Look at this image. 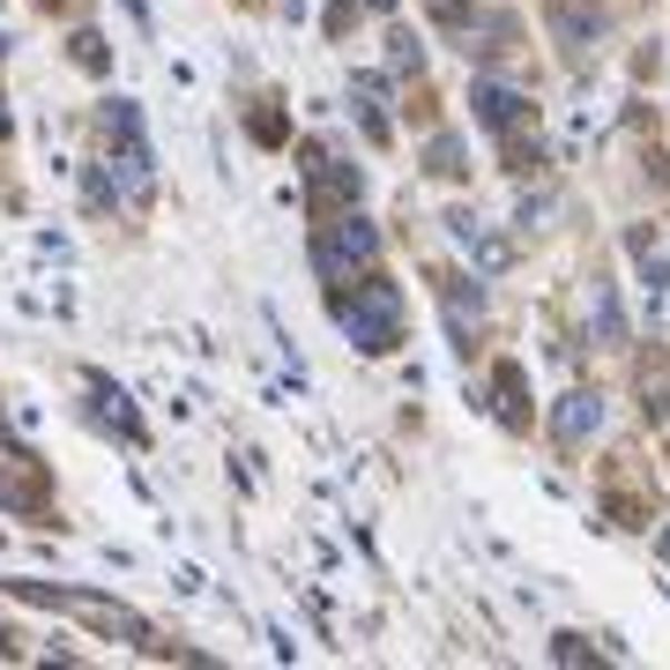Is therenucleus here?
<instances>
[{"instance_id": "obj_1", "label": "nucleus", "mask_w": 670, "mask_h": 670, "mask_svg": "<svg viewBox=\"0 0 670 670\" xmlns=\"http://www.w3.org/2000/svg\"><path fill=\"white\" fill-rule=\"evenodd\" d=\"M336 321L350 328V343L358 350H396V321H402V298H396V283H350V298L336 306Z\"/></svg>"}, {"instance_id": "obj_2", "label": "nucleus", "mask_w": 670, "mask_h": 670, "mask_svg": "<svg viewBox=\"0 0 670 670\" xmlns=\"http://www.w3.org/2000/svg\"><path fill=\"white\" fill-rule=\"evenodd\" d=\"M447 231H454V239L470 247V261H477L484 276H507V269H514V247H507V239H492V231H484L470 209H454V217H447Z\"/></svg>"}, {"instance_id": "obj_3", "label": "nucleus", "mask_w": 670, "mask_h": 670, "mask_svg": "<svg viewBox=\"0 0 670 670\" xmlns=\"http://www.w3.org/2000/svg\"><path fill=\"white\" fill-rule=\"evenodd\" d=\"M372 247H380V239H372V223H336V239H321V276H343V261H372Z\"/></svg>"}, {"instance_id": "obj_4", "label": "nucleus", "mask_w": 670, "mask_h": 670, "mask_svg": "<svg viewBox=\"0 0 670 670\" xmlns=\"http://www.w3.org/2000/svg\"><path fill=\"white\" fill-rule=\"evenodd\" d=\"M596 424H603V402L596 396H567V410H559V440H589Z\"/></svg>"}, {"instance_id": "obj_5", "label": "nucleus", "mask_w": 670, "mask_h": 670, "mask_svg": "<svg viewBox=\"0 0 670 670\" xmlns=\"http://www.w3.org/2000/svg\"><path fill=\"white\" fill-rule=\"evenodd\" d=\"M514 112H521L514 90H499V82H477V120H484V127H507Z\"/></svg>"}, {"instance_id": "obj_6", "label": "nucleus", "mask_w": 670, "mask_h": 670, "mask_svg": "<svg viewBox=\"0 0 670 670\" xmlns=\"http://www.w3.org/2000/svg\"><path fill=\"white\" fill-rule=\"evenodd\" d=\"M596 336H603V343H619V336H626V321H619V298H611V291L596 298Z\"/></svg>"}, {"instance_id": "obj_7", "label": "nucleus", "mask_w": 670, "mask_h": 670, "mask_svg": "<svg viewBox=\"0 0 670 670\" xmlns=\"http://www.w3.org/2000/svg\"><path fill=\"white\" fill-rule=\"evenodd\" d=\"M432 172H462V142H454V134L432 142Z\"/></svg>"}]
</instances>
